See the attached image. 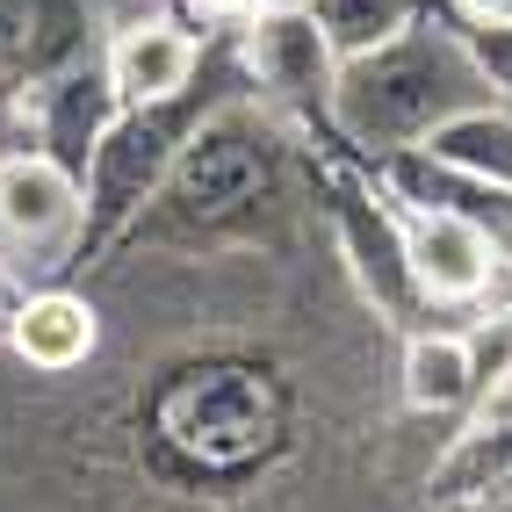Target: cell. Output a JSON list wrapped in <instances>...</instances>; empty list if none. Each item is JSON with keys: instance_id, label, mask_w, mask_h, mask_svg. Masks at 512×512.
Instances as JSON below:
<instances>
[{"instance_id": "cell-17", "label": "cell", "mask_w": 512, "mask_h": 512, "mask_svg": "<svg viewBox=\"0 0 512 512\" xmlns=\"http://www.w3.org/2000/svg\"><path fill=\"white\" fill-rule=\"evenodd\" d=\"M484 512H512V476H505V484H491V505Z\"/></svg>"}, {"instance_id": "cell-3", "label": "cell", "mask_w": 512, "mask_h": 512, "mask_svg": "<svg viewBox=\"0 0 512 512\" xmlns=\"http://www.w3.org/2000/svg\"><path fill=\"white\" fill-rule=\"evenodd\" d=\"M80 224L87 195L44 152H8L0 159V253H15L29 275H58L65 260H80Z\"/></svg>"}, {"instance_id": "cell-6", "label": "cell", "mask_w": 512, "mask_h": 512, "mask_svg": "<svg viewBox=\"0 0 512 512\" xmlns=\"http://www.w3.org/2000/svg\"><path fill=\"white\" fill-rule=\"evenodd\" d=\"M397 224H404V260H412V282L426 296V311H440V303H484L491 275L512 260V253L491 246V231H476L455 210H404L397 202Z\"/></svg>"}, {"instance_id": "cell-7", "label": "cell", "mask_w": 512, "mask_h": 512, "mask_svg": "<svg viewBox=\"0 0 512 512\" xmlns=\"http://www.w3.org/2000/svg\"><path fill=\"white\" fill-rule=\"evenodd\" d=\"M22 116H29V130H37V145H29V152L58 159L65 174L80 181L87 159H94V145H101V130L123 116V101L109 87V65L80 58V65H65V73H51V80L29 87L22 94Z\"/></svg>"}, {"instance_id": "cell-5", "label": "cell", "mask_w": 512, "mask_h": 512, "mask_svg": "<svg viewBox=\"0 0 512 512\" xmlns=\"http://www.w3.org/2000/svg\"><path fill=\"white\" fill-rule=\"evenodd\" d=\"M332 224H339V246L354 260V282L383 318L412 325L426 318V296L412 282V260H404V224H397V202L383 195V181H354V174H332Z\"/></svg>"}, {"instance_id": "cell-9", "label": "cell", "mask_w": 512, "mask_h": 512, "mask_svg": "<svg viewBox=\"0 0 512 512\" xmlns=\"http://www.w3.org/2000/svg\"><path fill=\"white\" fill-rule=\"evenodd\" d=\"M101 65H109V87H116L123 109H152V101H174V94L195 87L202 44L166 15H138V22L116 29V44H109Z\"/></svg>"}, {"instance_id": "cell-12", "label": "cell", "mask_w": 512, "mask_h": 512, "mask_svg": "<svg viewBox=\"0 0 512 512\" xmlns=\"http://www.w3.org/2000/svg\"><path fill=\"white\" fill-rule=\"evenodd\" d=\"M419 152H433V159L462 166V174H484V181L512 188V109H505V101L462 109V116H448L440 130H426Z\"/></svg>"}, {"instance_id": "cell-4", "label": "cell", "mask_w": 512, "mask_h": 512, "mask_svg": "<svg viewBox=\"0 0 512 512\" xmlns=\"http://www.w3.org/2000/svg\"><path fill=\"white\" fill-rule=\"evenodd\" d=\"M238 73L246 87L267 101V109H282L296 123H325L332 116V73L339 58L325 44V29L311 8L296 15H253L238 29Z\"/></svg>"}, {"instance_id": "cell-8", "label": "cell", "mask_w": 512, "mask_h": 512, "mask_svg": "<svg viewBox=\"0 0 512 512\" xmlns=\"http://www.w3.org/2000/svg\"><path fill=\"white\" fill-rule=\"evenodd\" d=\"M375 181H383L390 202H404V210H455V217H469L476 231H491L498 253H512V188H498V181H484V174H462V166L433 159V152H419V145L383 152V159H375Z\"/></svg>"}, {"instance_id": "cell-13", "label": "cell", "mask_w": 512, "mask_h": 512, "mask_svg": "<svg viewBox=\"0 0 512 512\" xmlns=\"http://www.w3.org/2000/svg\"><path fill=\"white\" fill-rule=\"evenodd\" d=\"M311 15L325 29L332 58H361L375 44H390L397 29H412L426 15V0H311Z\"/></svg>"}, {"instance_id": "cell-18", "label": "cell", "mask_w": 512, "mask_h": 512, "mask_svg": "<svg viewBox=\"0 0 512 512\" xmlns=\"http://www.w3.org/2000/svg\"><path fill=\"white\" fill-rule=\"evenodd\" d=\"M296 8H311V0H260V15H296Z\"/></svg>"}, {"instance_id": "cell-2", "label": "cell", "mask_w": 512, "mask_h": 512, "mask_svg": "<svg viewBox=\"0 0 512 512\" xmlns=\"http://www.w3.org/2000/svg\"><path fill=\"white\" fill-rule=\"evenodd\" d=\"M217 65L224 58H202V73L188 94L174 101H152V109H123L109 130H101V145L87 159V174H80V195H87V224H80V260L101 253L109 238H123V224L145 210V202L159 195V181L174 174V159L181 145L195 138V123L217 109V101H231L246 80H231V87H210L217 80Z\"/></svg>"}, {"instance_id": "cell-16", "label": "cell", "mask_w": 512, "mask_h": 512, "mask_svg": "<svg viewBox=\"0 0 512 512\" xmlns=\"http://www.w3.org/2000/svg\"><path fill=\"white\" fill-rule=\"evenodd\" d=\"M448 15H476V22H512V0H448Z\"/></svg>"}, {"instance_id": "cell-11", "label": "cell", "mask_w": 512, "mask_h": 512, "mask_svg": "<svg viewBox=\"0 0 512 512\" xmlns=\"http://www.w3.org/2000/svg\"><path fill=\"white\" fill-rule=\"evenodd\" d=\"M404 404L412 412L448 419L462 404H476V354H469V332H433L419 325L404 339Z\"/></svg>"}, {"instance_id": "cell-14", "label": "cell", "mask_w": 512, "mask_h": 512, "mask_svg": "<svg viewBox=\"0 0 512 512\" xmlns=\"http://www.w3.org/2000/svg\"><path fill=\"white\" fill-rule=\"evenodd\" d=\"M448 22H455L462 51L476 58V73H484L491 101H505V109H512V22H476V15H448Z\"/></svg>"}, {"instance_id": "cell-10", "label": "cell", "mask_w": 512, "mask_h": 512, "mask_svg": "<svg viewBox=\"0 0 512 512\" xmlns=\"http://www.w3.org/2000/svg\"><path fill=\"white\" fill-rule=\"evenodd\" d=\"M94 303L73 296V289H29L15 303V318H8V347L37 368V375H65V368H80L94 354Z\"/></svg>"}, {"instance_id": "cell-1", "label": "cell", "mask_w": 512, "mask_h": 512, "mask_svg": "<svg viewBox=\"0 0 512 512\" xmlns=\"http://www.w3.org/2000/svg\"><path fill=\"white\" fill-rule=\"evenodd\" d=\"M491 87L476 73V58L462 51L455 22L419 15L412 29H397L390 44H375L361 58H339L332 73V130L361 152H404L426 130H440L462 109H484Z\"/></svg>"}, {"instance_id": "cell-15", "label": "cell", "mask_w": 512, "mask_h": 512, "mask_svg": "<svg viewBox=\"0 0 512 512\" xmlns=\"http://www.w3.org/2000/svg\"><path fill=\"white\" fill-rule=\"evenodd\" d=\"M195 15L202 22H231V29H246L260 15V0H195Z\"/></svg>"}]
</instances>
